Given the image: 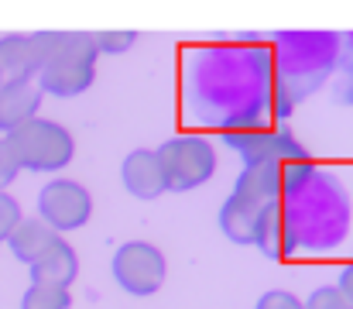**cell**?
<instances>
[{"mask_svg": "<svg viewBox=\"0 0 353 309\" xmlns=\"http://www.w3.org/2000/svg\"><path fill=\"white\" fill-rule=\"evenodd\" d=\"M90 216H93V196L86 193V186L72 179H52L38 193V220H45L55 234L79 230L90 223Z\"/></svg>", "mask_w": 353, "mask_h": 309, "instance_id": "cell-5", "label": "cell"}, {"mask_svg": "<svg viewBox=\"0 0 353 309\" xmlns=\"http://www.w3.org/2000/svg\"><path fill=\"white\" fill-rule=\"evenodd\" d=\"M264 213H268L264 203H254V200H247V196L230 193L227 203H223V209H220V230H223L234 244H254Z\"/></svg>", "mask_w": 353, "mask_h": 309, "instance_id": "cell-10", "label": "cell"}, {"mask_svg": "<svg viewBox=\"0 0 353 309\" xmlns=\"http://www.w3.org/2000/svg\"><path fill=\"white\" fill-rule=\"evenodd\" d=\"M254 309H305V303H299V296H292L285 289H271V292H264L257 299Z\"/></svg>", "mask_w": 353, "mask_h": 309, "instance_id": "cell-18", "label": "cell"}, {"mask_svg": "<svg viewBox=\"0 0 353 309\" xmlns=\"http://www.w3.org/2000/svg\"><path fill=\"white\" fill-rule=\"evenodd\" d=\"M76 275H79V258L65 237H55V244L31 265V282H41V285L69 289L76 282Z\"/></svg>", "mask_w": 353, "mask_h": 309, "instance_id": "cell-9", "label": "cell"}, {"mask_svg": "<svg viewBox=\"0 0 353 309\" xmlns=\"http://www.w3.org/2000/svg\"><path fill=\"white\" fill-rule=\"evenodd\" d=\"M3 141H7L10 155L17 158V165L28 169V172H59V169H65V165L72 162V155H76L72 134H69L62 124L45 120V117L28 120L24 127L10 131Z\"/></svg>", "mask_w": 353, "mask_h": 309, "instance_id": "cell-2", "label": "cell"}, {"mask_svg": "<svg viewBox=\"0 0 353 309\" xmlns=\"http://www.w3.org/2000/svg\"><path fill=\"white\" fill-rule=\"evenodd\" d=\"M120 182L137 200H158L168 189L165 172H161V162H158V151H151V148L130 151L123 158V165H120Z\"/></svg>", "mask_w": 353, "mask_h": 309, "instance_id": "cell-7", "label": "cell"}, {"mask_svg": "<svg viewBox=\"0 0 353 309\" xmlns=\"http://www.w3.org/2000/svg\"><path fill=\"white\" fill-rule=\"evenodd\" d=\"M168 189H196L216 172V148L203 134H179L158 148Z\"/></svg>", "mask_w": 353, "mask_h": 309, "instance_id": "cell-3", "label": "cell"}, {"mask_svg": "<svg viewBox=\"0 0 353 309\" xmlns=\"http://www.w3.org/2000/svg\"><path fill=\"white\" fill-rule=\"evenodd\" d=\"M38 86L52 97H79L97 79V41L93 31H34Z\"/></svg>", "mask_w": 353, "mask_h": 309, "instance_id": "cell-1", "label": "cell"}, {"mask_svg": "<svg viewBox=\"0 0 353 309\" xmlns=\"http://www.w3.org/2000/svg\"><path fill=\"white\" fill-rule=\"evenodd\" d=\"M38 76V55L31 35H3L0 38V83H21Z\"/></svg>", "mask_w": 353, "mask_h": 309, "instance_id": "cell-11", "label": "cell"}, {"mask_svg": "<svg viewBox=\"0 0 353 309\" xmlns=\"http://www.w3.org/2000/svg\"><path fill=\"white\" fill-rule=\"evenodd\" d=\"M268 258H288L292 247H295V230L285 216L281 203L268 206V213L261 216V227H257V241H254Z\"/></svg>", "mask_w": 353, "mask_h": 309, "instance_id": "cell-13", "label": "cell"}, {"mask_svg": "<svg viewBox=\"0 0 353 309\" xmlns=\"http://www.w3.org/2000/svg\"><path fill=\"white\" fill-rule=\"evenodd\" d=\"M93 41H97V52L103 55H114V52H127L134 41H137V31H93Z\"/></svg>", "mask_w": 353, "mask_h": 309, "instance_id": "cell-15", "label": "cell"}, {"mask_svg": "<svg viewBox=\"0 0 353 309\" xmlns=\"http://www.w3.org/2000/svg\"><path fill=\"white\" fill-rule=\"evenodd\" d=\"M17 172H21V165H17V158L10 155L7 141L0 138V193H7V186L17 179Z\"/></svg>", "mask_w": 353, "mask_h": 309, "instance_id": "cell-19", "label": "cell"}, {"mask_svg": "<svg viewBox=\"0 0 353 309\" xmlns=\"http://www.w3.org/2000/svg\"><path fill=\"white\" fill-rule=\"evenodd\" d=\"M336 289L353 303V261L340 265V272H336Z\"/></svg>", "mask_w": 353, "mask_h": 309, "instance_id": "cell-20", "label": "cell"}, {"mask_svg": "<svg viewBox=\"0 0 353 309\" xmlns=\"http://www.w3.org/2000/svg\"><path fill=\"white\" fill-rule=\"evenodd\" d=\"M227 141L247 158V165H264V162H309L305 144H299L295 134L285 131V127H247V131H240V134H230Z\"/></svg>", "mask_w": 353, "mask_h": 309, "instance_id": "cell-6", "label": "cell"}, {"mask_svg": "<svg viewBox=\"0 0 353 309\" xmlns=\"http://www.w3.org/2000/svg\"><path fill=\"white\" fill-rule=\"evenodd\" d=\"M55 237H62V234H55L45 220H38V216H34V220H21L7 244H10V254H14L21 265H28V268H31V265H34V261H38L52 244H55Z\"/></svg>", "mask_w": 353, "mask_h": 309, "instance_id": "cell-12", "label": "cell"}, {"mask_svg": "<svg viewBox=\"0 0 353 309\" xmlns=\"http://www.w3.org/2000/svg\"><path fill=\"white\" fill-rule=\"evenodd\" d=\"M72 306V296L69 289H59V285H41V282H31L21 296V309H69Z\"/></svg>", "mask_w": 353, "mask_h": 309, "instance_id": "cell-14", "label": "cell"}, {"mask_svg": "<svg viewBox=\"0 0 353 309\" xmlns=\"http://www.w3.org/2000/svg\"><path fill=\"white\" fill-rule=\"evenodd\" d=\"M305 309H353V303L336 285H323V289H316V292L305 299Z\"/></svg>", "mask_w": 353, "mask_h": 309, "instance_id": "cell-16", "label": "cell"}, {"mask_svg": "<svg viewBox=\"0 0 353 309\" xmlns=\"http://www.w3.org/2000/svg\"><path fill=\"white\" fill-rule=\"evenodd\" d=\"M165 254L151 241H127L114 254V279L130 296H154L165 282Z\"/></svg>", "mask_w": 353, "mask_h": 309, "instance_id": "cell-4", "label": "cell"}, {"mask_svg": "<svg viewBox=\"0 0 353 309\" xmlns=\"http://www.w3.org/2000/svg\"><path fill=\"white\" fill-rule=\"evenodd\" d=\"M21 220H24V216H21L17 200H14L10 193H0V241H10V234L17 230Z\"/></svg>", "mask_w": 353, "mask_h": 309, "instance_id": "cell-17", "label": "cell"}, {"mask_svg": "<svg viewBox=\"0 0 353 309\" xmlns=\"http://www.w3.org/2000/svg\"><path fill=\"white\" fill-rule=\"evenodd\" d=\"M38 106H41V86L34 79L0 83V131H3V138L10 131L24 127L28 120H34Z\"/></svg>", "mask_w": 353, "mask_h": 309, "instance_id": "cell-8", "label": "cell"}]
</instances>
